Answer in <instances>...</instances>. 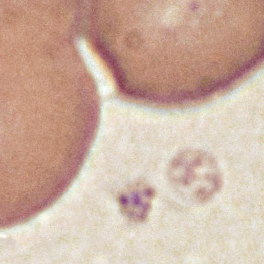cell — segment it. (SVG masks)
Returning a JSON list of instances; mask_svg holds the SVG:
<instances>
[{"mask_svg": "<svg viewBox=\"0 0 264 264\" xmlns=\"http://www.w3.org/2000/svg\"><path fill=\"white\" fill-rule=\"evenodd\" d=\"M169 175L178 187L197 203L210 200L222 185L216 160L201 150L187 151L177 156L170 164Z\"/></svg>", "mask_w": 264, "mask_h": 264, "instance_id": "6da1fadb", "label": "cell"}, {"mask_svg": "<svg viewBox=\"0 0 264 264\" xmlns=\"http://www.w3.org/2000/svg\"><path fill=\"white\" fill-rule=\"evenodd\" d=\"M155 196L153 189L145 185L129 187L119 196V203L124 215L131 221L141 222L148 217Z\"/></svg>", "mask_w": 264, "mask_h": 264, "instance_id": "7a4b0ae2", "label": "cell"}]
</instances>
